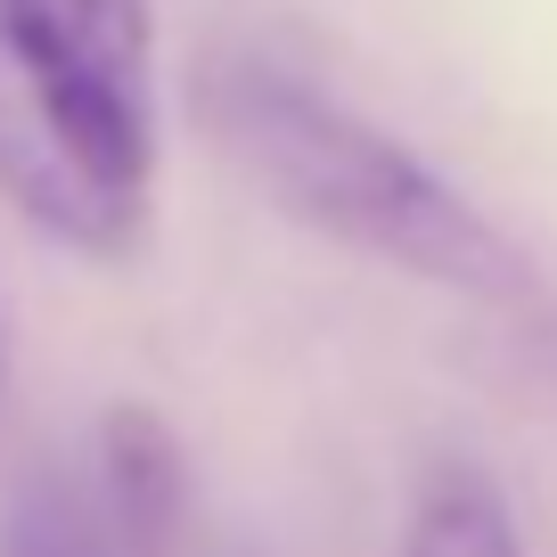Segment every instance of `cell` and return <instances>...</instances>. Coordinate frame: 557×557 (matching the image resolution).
<instances>
[{"instance_id":"1","label":"cell","mask_w":557,"mask_h":557,"mask_svg":"<svg viewBox=\"0 0 557 557\" xmlns=\"http://www.w3.org/2000/svg\"><path fill=\"white\" fill-rule=\"evenodd\" d=\"M189 107L213 132V148L304 230L394 262L426 287H459L475 304L533 296V255L459 181H443L369 115L336 107L320 83H296L271 58H213Z\"/></svg>"},{"instance_id":"2","label":"cell","mask_w":557,"mask_h":557,"mask_svg":"<svg viewBox=\"0 0 557 557\" xmlns=\"http://www.w3.org/2000/svg\"><path fill=\"white\" fill-rule=\"evenodd\" d=\"M0 189L17 213H34L50 238L83 255H132L148 222V164L115 157L90 132L66 83L17 34L9 0H0Z\"/></svg>"},{"instance_id":"3","label":"cell","mask_w":557,"mask_h":557,"mask_svg":"<svg viewBox=\"0 0 557 557\" xmlns=\"http://www.w3.org/2000/svg\"><path fill=\"white\" fill-rule=\"evenodd\" d=\"M9 17L90 132L157 173V0H9Z\"/></svg>"},{"instance_id":"4","label":"cell","mask_w":557,"mask_h":557,"mask_svg":"<svg viewBox=\"0 0 557 557\" xmlns=\"http://www.w3.org/2000/svg\"><path fill=\"white\" fill-rule=\"evenodd\" d=\"M90 508H99L107 541L123 557H164V541L181 524V443L148 401H115L99 418V492H90Z\"/></svg>"},{"instance_id":"5","label":"cell","mask_w":557,"mask_h":557,"mask_svg":"<svg viewBox=\"0 0 557 557\" xmlns=\"http://www.w3.org/2000/svg\"><path fill=\"white\" fill-rule=\"evenodd\" d=\"M401 557H524L508 500L475 468H435L410 500V533Z\"/></svg>"},{"instance_id":"6","label":"cell","mask_w":557,"mask_h":557,"mask_svg":"<svg viewBox=\"0 0 557 557\" xmlns=\"http://www.w3.org/2000/svg\"><path fill=\"white\" fill-rule=\"evenodd\" d=\"M0 557H123L74 475L34 468L0 508Z\"/></svg>"},{"instance_id":"7","label":"cell","mask_w":557,"mask_h":557,"mask_svg":"<svg viewBox=\"0 0 557 557\" xmlns=\"http://www.w3.org/2000/svg\"><path fill=\"white\" fill-rule=\"evenodd\" d=\"M0 394H9V329H0Z\"/></svg>"}]
</instances>
